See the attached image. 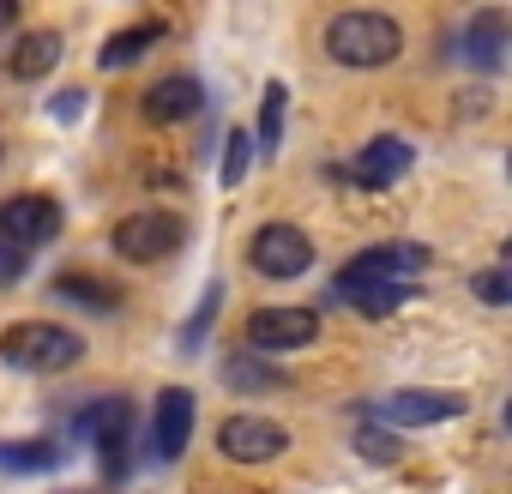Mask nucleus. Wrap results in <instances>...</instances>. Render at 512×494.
<instances>
[{"label":"nucleus","mask_w":512,"mask_h":494,"mask_svg":"<svg viewBox=\"0 0 512 494\" xmlns=\"http://www.w3.org/2000/svg\"><path fill=\"white\" fill-rule=\"evenodd\" d=\"M79 356H85V338L55 320H25L0 332V362L19 374H67Z\"/></svg>","instance_id":"obj_1"},{"label":"nucleus","mask_w":512,"mask_h":494,"mask_svg":"<svg viewBox=\"0 0 512 494\" xmlns=\"http://www.w3.org/2000/svg\"><path fill=\"white\" fill-rule=\"evenodd\" d=\"M398 49H404V31L386 13H338L332 31H326V55L338 67H362V73L368 67H392Z\"/></svg>","instance_id":"obj_2"},{"label":"nucleus","mask_w":512,"mask_h":494,"mask_svg":"<svg viewBox=\"0 0 512 494\" xmlns=\"http://www.w3.org/2000/svg\"><path fill=\"white\" fill-rule=\"evenodd\" d=\"M61 223H67V211L49 193H19V199L0 205V241H7L13 254H25V260L61 235Z\"/></svg>","instance_id":"obj_3"},{"label":"nucleus","mask_w":512,"mask_h":494,"mask_svg":"<svg viewBox=\"0 0 512 494\" xmlns=\"http://www.w3.org/2000/svg\"><path fill=\"white\" fill-rule=\"evenodd\" d=\"M181 235L187 229H181L175 211H133V217L115 223V254L133 260V266H157V260H169L181 247Z\"/></svg>","instance_id":"obj_4"},{"label":"nucleus","mask_w":512,"mask_h":494,"mask_svg":"<svg viewBox=\"0 0 512 494\" xmlns=\"http://www.w3.org/2000/svg\"><path fill=\"white\" fill-rule=\"evenodd\" d=\"M314 338H320V314H314V308H253V314H247V344H253V356L308 350Z\"/></svg>","instance_id":"obj_5"},{"label":"nucleus","mask_w":512,"mask_h":494,"mask_svg":"<svg viewBox=\"0 0 512 494\" xmlns=\"http://www.w3.org/2000/svg\"><path fill=\"white\" fill-rule=\"evenodd\" d=\"M247 260H253V272H260V278L290 284V278H302V272L314 266V241H308L296 223H266L260 235H253Z\"/></svg>","instance_id":"obj_6"},{"label":"nucleus","mask_w":512,"mask_h":494,"mask_svg":"<svg viewBox=\"0 0 512 494\" xmlns=\"http://www.w3.org/2000/svg\"><path fill=\"white\" fill-rule=\"evenodd\" d=\"M217 452H223L229 464H266V458L290 452V428L272 422V416H223Z\"/></svg>","instance_id":"obj_7"},{"label":"nucleus","mask_w":512,"mask_h":494,"mask_svg":"<svg viewBox=\"0 0 512 494\" xmlns=\"http://www.w3.org/2000/svg\"><path fill=\"white\" fill-rule=\"evenodd\" d=\"M344 272L374 278V284H398V290H410V284L428 272V247H416V241H386V247H368V254H356Z\"/></svg>","instance_id":"obj_8"},{"label":"nucleus","mask_w":512,"mask_h":494,"mask_svg":"<svg viewBox=\"0 0 512 494\" xmlns=\"http://www.w3.org/2000/svg\"><path fill=\"white\" fill-rule=\"evenodd\" d=\"M506 49H512V13H506V7H482V13L464 25V55H470V67L500 73V67H506Z\"/></svg>","instance_id":"obj_9"},{"label":"nucleus","mask_w":512,"mask_h":494,"mask_svg":"<svg viewBox=\"0 0 512 494\" xmlns=\"http://www.w3.org/2000/svg\"><path fill=\"white\" fill-rule=\"evenodd\" d=\"M410 163H416V145H404L398 133H380V139H368V145H362V157H356V181H362L368 193H380V187L404 181V175H410Z\"/></svg>","instance_id":"obj_10"},{"label":"nucleus","mask_w":512,"mask_h":494,"mask_svg":"<svg viewBox=\"0 0 512 494\" xmlns=\"http://www.w3.org/2000/svg\"><path fill=\"white\" fill-rule=\"evenodd\" d=\"M199 103H205L199 79L169 73V79H157V85L145 91V121H151V127H175V121H193V115H199Z\"/></svg>","instance_id":"obj_11"},{"label":"nucleus","mask_w":512,"mask_h":494,"mask_svg":"<svg viewBox=\"0 0 512 494\" xmlns=\"http://www.w3.org/2000/svg\"><path fill=\"white\" fill-rule=\"evenodd\" d=\"M151 434H157V458H181L187 452V440H193V392L187 386H163L157 392Z\"/></svg>","instance_id":"obj_12"},{"label":"nucleus","mask_w":512,"mask_h":494,"mask_svg":"<svg viewBox=\"0 0 512 494\" xmlns=\"http://www.w3.org/2000/svg\"><path fill=\"white\" fill-rule=\"evenodd\" d=\"M386 416L398 428H428V422L464 416V398L458 392H398V398H386Z\"/></svg>","instance_id":"obj_13"},{"label":"nucleus","mask_w":512,"mask_h":494,"mask_svg":"<svg viewBox=\"0 0 512 494\" xmlns=\"http://www.w3.org/2000/svg\"><path fill=\"white\" fill-rule=\"evenodd\" d=\"M338 302L344 308H356V314H368V320H380V314H392V308H404V296L410 290H398V284H374V278H356V272H338Z\"/></svg>","instance_id":"obj_14"},{"label":"nucleus","mask_w":512,"mask_h":494,"mask_svg":"<svg viewBox=\"0 0 512 494\" xmlns=\"http://www.w3.org/2000/svg\"><path fill=\"white\" fill-rule=\"evenodd\" d=\"M55 61H61V37L55 31H25L13 49H7V73L13 79H43V73H55Z\"/></svg>","instance_id":"obj_15"},{"label":"nucleus","mask_w":512,"mask_h":494,"mask_svg":"<svg viewBox=\"0 0 512 494\" xmlns=\"http://www.w3.org/2000/svg\"><path fill=\"white\" fill-rule=\"evenodd\" d=\"M67 464V446L55 440H13V446H0V470L7 476H49Z\"/></svg>","instance_id":"obj_16"},{"label":"nucleus","mask_w":512,"mask_h":494,"mask_svg":"<svg viewBox=\"0 0 512 494\" xmlns=\"http://www.w3.org/2000/svg\"><path fill=\"white\" fill-rule=\"evenodd\" d=\"M115 428H133V398H121V392H109V398H97V404H85L73 416V434L79 440H103Z\"/></svg>","instance_id":"obj_17"},{"label":"nucleus","mask_w":512,"mask_h":494,"mask_svg":"<svg viewBox=\"0 0 512 494\" xmlns=\"http://www.w3.org/2000/svg\"><path fill=\"white\" fill-rule=\"evenodd\" d=\"M223 386H229V392H284L290 380H284L266 356L247 350V356H229V362H223Z\"/></svg>","instance_id":"obj_18"},{"label":"nucleus","mask_w":512,"mask_h":494,"mask_svg":"<svg viewBox=\"0 0 512 494\" xmlns=\"http://www.w3.org/2000/svg\"><path fill=\"white\" fill-rule=\"evenodd\" d=\"M55 296H61V302H79V308H91V314H115V308H121L115 284H103V278H91V272H61V278H55Z\"/></svg>","instance_id":"obj_19"},{"label":"nucleus","mask_w":512,"mask_h":494,"mask_svg":"<svg viewBox=\"0 0 512 494\" xmlns=\"http://www.w3.org/2000/svg\"><path fill=\"white\" fill-rule=\"evenodd\" d=\"M157 43H163V25H133V31H115V37L103 43V55H97V61H103L109 73H121V67H133L139 55H151Z\"/></svg>","instance_id":"obj_20"},{"label":"nucleus","mask_w":512,"mask_h":494,"mask_svg":"<svg viewBox=\"0 0 512 494\" xmlns=\"http://www.w3.org/2000/svg\"><path fill=\"white\" fill-rule=\"evenodd\" d=\"M284 109H290V91L284 85H266V103H260V133H253V151H278L284 145Z\"/></svg>","instance_id":"obj_21"},{"label":"nucleus","mask_w":512,"mask_h":494,"mask_svg":"<svg viewBox=\"0 0 512 494\" xmlns=\"http://www.w3.org/2000/svg\"><path fill=\"white\" fill-rule=\"evenodd\" d=\"M217 308H223V284H205V296H199V308H193V320L181 326V350L193 356L199 344H205V332H211V320H217Z\"/></svg>","instance_id":"obj_22"},{"label":"nucleus","mask_w":512,"mask_h":494,"mask_svg":"<svg viewBox=\"0 0 512 494\" xmlns=\"http://www.w3.org/2000/svg\"><path fill=\"white\" fill-rule=\"evenodd\" d=\"M356 452H362L368 464H398V458H404V440L386 434L380 422H362V428H356Z\"/></svg>","instance_id":"obj_23"},{"label":"nucleus","mask_w":512,"mask_h":494,"mask_svg":"<svg viewBox=\"0 0 512 494\" xmlns=\"http://www.w3.org/2000/svg\"><path fill=\"white\" fill-rule=\"evenodd\" d=\"M247 163H253V133H241V127H235V133L223 139V169H217V175H223V187H241V181H247Z\"/></svg>","instance_id":"obj_24"},{"label":"nucleus","mask_w":512,"mask_h":494,"mask_svg":"<svg viewBox=\"0 0 512 494\" xmlns=\"http://www.w3.org/2000/svg\"><path fill=\"white\" fill-rule=\"evenodd\" d=\"M470 290H476V302H488V308H500V302H512V278L494 266V272H476L470 278Z\"/></svg>","instance_id":"obj_25"},{"label":"nucleus","mask_w":512,"mask_h":494,"mask_svg":"<svg viewBox=\"0 0 512 494\" xmlns=\"http://www.w3.org/2000/svg\"><path fill=\"white\" fill-rule=\"evenodd\" d=\"M85 109H91V91H61V97L49 103V115H55L61 127H73V121H79Z\"/></svg>","instance_id":"obj_26"},{"label":"nucleus","mask_w":512,"mask_h":494,"mask_svg":"<svg viewBox=\"0 0 512 494\" xmlns=\"http://www.w3.org/2000/svg\"><path fill=\"white\" fill-rule=\"evenodd\" d=\"M19 266H25V254H13V247L0 241V284H13V278H19Z\"/></svg>","instance_id":"obj_27"},{"label":"nucleus","mask_w":512,"mask_h":494,"mask_svg":"<svg viewBox=\"0 0 512 494\" xmlns=\"http://www.w3.org/2000/svg\"><path fill=\"white\" fill-rule=\"evenodd\" d=\"M13 19H19V7H13V0H0V31H13Z\"/></svg>","instance_id":"obj_28"},{"label":"nucleus","mask_w":512,"mask_h":494,"mask_svg":"<svg viewBox=\"0 0 512 494\" xmlns=\"http://www.w3.org/2000/svg\"><path fill=\"white\" fill-rule=\"evenodd\" d=\"M73 494H79V488H73ZM85 494H97V488H85Z\"/></svg>","instance_id":"obj_29"}]
</instances>
